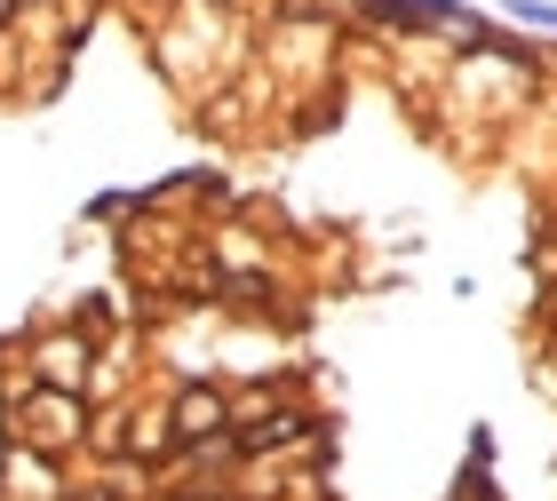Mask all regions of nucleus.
Here are the masks:
<instances>
[{
    "label": "nucleus",
    "instance_id": "f03ea898",
    "mask_svg": "<svg viewBox=\"0 0 557 501\" xmlns=\"http://www.w3.org/2000/svg\"><path fill=\"white\" fill-rule=\"evenodd\" d=\"M287 438H311V422H295V414H278V422H256V430H247L232 454H278V446Z\"/></svg>",
    "mask_w": 557,
    "mask_h": 501
},
{
    "label": "nucleus",
    "instance_id": "20e7f679",
    "mask_svg": "<svg viewBox=\"0 0 557 501\" xmlns=\"http://www.w3.org/2000/svg\"><path fill=\"white\" fill-rule=\"evenodd\" d=\"M9 16H16V0H0V24H9Z\"/></svg>",
    "mask_w": 557,
    "mask_h": 501
},
{
    "label": "nucleus",
    "instance_id": "7ed1b4c3",
    "mask_svg": "<svg viewBox=\"0 0 557 501\" xmlns=\"http://www.w3.org/2000/svg\"><path fill=\"white\" fill-rule=\"evenodd\" d=\"M518 16H525V24H542V33H557V9H549V0H518Z\"/></svg>",
    "mask_w": 557,
    "mask_h": 501
},
{
    "label": "nucleus",
    "instance_id": "f257e3e1",
    "mask_svg": "<svg viewBox=\"0 0 557 501\" xmlns=\"http://www.w3.org/2000/svg\"><path fill=\"white\" fill-rule=\"evenodd\" d=\"M208 430H223V390H208V383H191L184 398H175V438H208Z\"/></svg>",
    "mask_w": 557,
    "mask_h": 501
}]
</instances>
